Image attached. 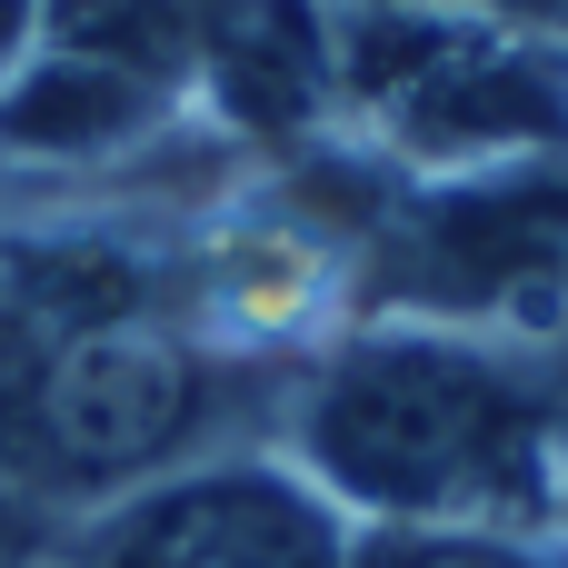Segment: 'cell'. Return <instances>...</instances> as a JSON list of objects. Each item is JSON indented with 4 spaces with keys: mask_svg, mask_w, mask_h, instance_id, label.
<instances>
[{
    "mask_svg": "<svg viewBox=\"0 0 568 568\" xmlns=\"http://www.w3.org/2000/svg\"><path fill=\"white\" fill-rule=\"evenodd\" d=\"M349 568H568V549H539L529 529H359Z\"/></svg>",
    "mask_w": 568,
    "mask_h": 568,
    "instance_id": "obj_6",
    "label": "cell"
},
{
    "mask_svg": "<svg viewBox=\"0 0 568 568\" xmlns=\"http://www.w3.org/2000/svg\"><path fill=\"white\" fill-rule=\"evenodd\" d=\"M329 80L429 170H499L568 150V50L449 10V0H379L329 30Z\"/></svg>",
    "mask_w": 568,
    "mask_h": 568,
    "instance_id": "obj_2",
    "label": "cell"
},
{
    "mask_svg": "<svg viewBox=\"0 0 568 568\" xmlns=\"http://www.w3.org/2000/svg\"><path fill=\"white\" fill-rule=\"evenodd\" d=\"M30 20H40V0H0V80L20 70V40H30Z\"/></svg>",
    "mask_w": 568,
    "mask_h": 568,
    "instance_id": "obj_7",
    "label": "cell"
},
{
    "mask_svg": "<svg viewBox=\"0 0 568 568\" xmlns=\"http://www.w3.org/2000/svg\"><path fill=\"white\" fill-rule=\"evenodd\" d=\"M349 539L290 459H200L140 479L80 539V568H349Z\"/></svg>",
    "mask_w": 568,
    "mask_h": 568,
    "instance_id": "obj_4",
    "label": "cell"
},
{
    "mask_svg": "<svg viewBox=\"0 0 568 568\" xmlns=\"http://www.w3.org/2000/svg\"><path fill=\"white\" fill-rule=\"evenodd\" d=\"M150 120H160V80L130 60H100V50H50L0 80V140H20V150L90 160V150L140 140Z\"/></svg>",
    "mask_w": 568,
    "mask_h": 568,
    "instance_id": "obj_5",
    "label": "cell"
},
{
    "mask_svg": "<svg viewBox=\"0 0 568 568\" xmlns=\"http://www.w3.org/2000/svg\"><path fill=\"white\" fill-rule=\"evenodd\" d=\"M369 529H539L568 489L559 399L459 329H359L320 359L290 459Z\"/></svg>",
    "mask_w": 568,
    "mask_h": 568,
    "instance_id": "obj_1",
    "label": "cell"
},
{
    "mask_svg": "<svg viewBox=\"0 0 568 568\" xmlns=\"http://www.w3.org/2000/svg\"><path fill=\"white\" fill-rule=\"evenodd\" d=\"M210 409V369L190 339L140 329V320H100L70 329L30 389H20V439L50 479L70 489H110V479H160L180 459V439Z\"/></svg>",
    "mask_w": 568,
    "mask_h": 568,
    "instance_id": "obj_3",
    "label": "cell"
}]
</instances>
